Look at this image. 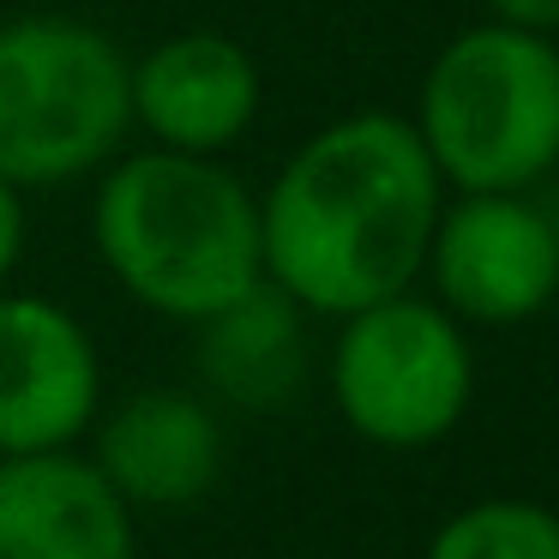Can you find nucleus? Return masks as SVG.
I'll use <instances>...</instances> for the list:
<instances>
[{"label":"nucleus","instance_id":"8","mask_svg":"<svg viewBox=\"0 0 559 559\" xmlns=\"http://www.w3.org/2000/svg\"><path fill=\"white\" fill-rule=\"evenodd\" d=\"M127 103H133V127H145L157 151L217 157L253 127L259 67L223 31H181L127 61Z\"/></svg>","mask_w":559,"mask_h":559},{"label":"nucleus","instance_id":"7","mask_svg":"<svg viewBox=\"0 0 559 559\" xmlns=\"http://www.w3.org/2000/svg\"><path fill=\"white\" fill-rule=\"evenodd\" d=\"M103 415L91 331L49 295L0 289V457L73 451Z\"/></svg>","mask_w":559,"mask_h":559},{"label":"nucleus","instance_id":"12","mask_svg":"<svg viewBox=\"0 0 559 559\" xmlns=\"http://www.w3.org/2000/svg\"><path fill=\"white\" fill-rule=\"evenodd\" d=\"M421 559H559V511L518 493L475 499L439 523Z\"/></svg>","mask_w":559,"mask_h":559},{"label":"nucleus","instance_id":"6","mask_svg":"<svg viewBox=\"0 0 559 559\" xmlns=\"http://www.w3.org/2000/svg\"><path fill=\"white\" fill-rule=\"evenodd\" d=\"M421 271L457 325H523L559 295V229L523 193H457Z\"/></svg>","mask_w":559,"mask_h":559},{"label":"nucleus","instance_id":"3","mask_svg":"<svg viewBox=\"0 0 559 559\" xmlns=\"http://www.w3.org/2000/svg\"><path fill=\"white\" fill-rule=\"evenodd\" d=\"M409 127L445 193H530L559 163V43L493 19L451 37Z\"/></svg>","mask_w":559,"mask_h":559},{"label":"nucleus","instance_id":"10","mask_svg":"<svg viewBox=\"0 0 559 559\" xmlns=\"http://www.w3.org/2000/svg\"><path fill=\"white\" fill-rule=\"evenodd\" d=\"M0 559H139L133 511L91 457H0Z\"/></svg>","mask_w":559,"mask_h":559},{"label":"nucleus","instance_id":"1","mask_svg":"<svg viewBox=\"0 0 559 559\" xmlns=\"http://www.w3.org/2000/svg\"><path fill=\"white\" fill-rule=\"evenodd\" d=\"M439 211L445 181L415 127L385 109L343 115L259 193L265 283L301 313L349 319L421 277Z\"/></svg>","mask_w":559,"mask_h":559},{"label":"nucleus","instance_id":"2","mask_svg":"<svg viewBox=\"0 0 559 559\" xmlns=\"http://www.w3.org/2000/svg\"><path fill=\"white\" fill-rule=\"evenodd\" d=\"M91 235L109 277L139 307L199 325L265 283L259 199L217 157L133 151L115 157L91 205Z\"/></svg>","mask_w":559,"mask_h":559},{"label":"nucleus","instance_id":"13","mask_svg":"<svg viewBox=\"0 0 559 559\" xmlns=\"http://www.w3.org/2000/svg\"><path fill=\"white\" fill-rule=\"evenodd\" d=\"M493 25L530 31V37H554L559 43V0H487Z\"/></svg>","mask_w":559,"mask_h":559},{"label":"nucleus","instance_id":"9","mask_svg":"<svg viewBox=\"0 0 559 559\" xmlns=\"http://www.w3.org/2000/svg\"><path fill=\"white\" fill-rule=\"evenodd\" d=\"M91 463L127 511H187L223 475V421L193 391L145 385L103 415Z\"/></svg>","mask_w":559,"mask_h":559},{"label":"nucleus","instance_id":"5","mask_svg":"<svg viewBox=\"0 0 559 559\" xmlns=\"http://www.w3.org/2000/svg\"><path fill=\"white\" fill-rule=\"evenodd\" d=\"M331 397L349 433L379 451L439 445L475 397L469 337L427 295L373 301L343 319L331 343Z\"/></svg>","mask_w":559,"mask_h":559},{"label":"nucleus","instance_id":"4","mask_svg":"<svg viewBox=\"0 0 559 559\" xmlns=\"http://www.w3.org/2000/svg\"><path fill=\"white\" fill-rule=\"evenodd\" d=\"M133 127L127 55L79 19L0 25V181L61 187L109 169Z\"/></svg>","mask_w":559,"mask_h":559},{"label":"nucleus","instance_id":"14","mask_svg":"<svg viewBox=\"0 0 559 559\" xmlns=\"http://www.w3.org/2000/svg\"><path fill=\"white\" fill-rule=\"evenodd\" d=\"M19 259H25V199H19V187L0 181V289L13 283Z\"/></svg>","mask_w":559,"mask_h":559},{"label":"nucleus","instance_id":"11","mask_svg":"<svg viewBox=\"0 0 559 559\" xmlns=\"http://www.w3.org/2000/svg\"><path fill=\"white\" fill-rule=\"evenodd\" d=\"M301 307L277 283H253L241 301L199 319V373L235 409L271 415L307 379V325Z\"/></svg>","mask_w":559,"mask_h":559}]
</instances>
